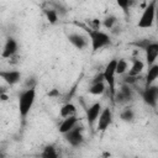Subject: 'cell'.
<instances>
[{
  "mask_svg": "<svg viewBox=\"0 0 158 158\" xmlns=\"http://www.w3.org/2000/svg\"><path fill=\"white\" fill-rule=\"evenodd\" d=\"M36 100V88H26L19 95V114L22 121L30 114Z\"/></svg>",
  "mask_w": 158,
  "mask_h": 158,
  "instance_id": "obj_1",
  "label": "cell"
},
{
  "mask_svg": "<svg viewBox=\"0 0 158 158\" xmlns=\"http://www.w3.org/2000/svg\"><path fill=\"white\" fill-rule=\"evenodd\" d=\"M89 38H90V43H91V49L94 52L106 47L107 44H110L111 40L110 36L102 31H100L99 28H85Z\"/></svg>",
  "mask_w": 158,
  "mask_h": 158,
  "instance_id": "obj_2",
  "label": "cell"
},
{
  "mask_svg": "<svg viewBox=\"0 0 158 158\" xmlns=\"http://www.w3.org/2000/svg\"><path fill=\"white\" fill-rule=\"evenodd\" d=\"M156 12H157V1L152 0L143 10L138 22H137V27L139 28H149L153 26L154 22V17H156Z\"/></svg>",
  "mask_w": 158,
  "mask_h": 158,
  "instance_id": "obj_3",
  "label": "cell"
},
{
  "mask_svg": "<svg viewBox=\"0 0 158 158\" xmlns=\"http://www.w3.org/2000/svg\"><path fill=\"white\" fill-rule=\"evenodd\" d=\"M116 64H117V59H111L105 69H104V80L105 83L107 84L109 86V91H110V96L111 99L114 100L115 98V94H116V89H115V84H116V80H115V75H116Z\"/></svg>",
  "mask_w": 158,
  "mask_h": 158,
  "instance_id": "obj_4",
  "label": "cell"
},
{
  "mask_svg": "<svg viewBox=\"0 0 158 158\" xmlns=\"http://www.w3.org/2000/svg\"><path fill=\"white\" fill-rule=\"evenodd\" d=\"M141 98L143 99V101L149 105L151 107H157V102H158V85H149L146 86L143 90L139 91Z\"/></svg>",
  "mask_w": 158,
  "mask_h": 158,
  "instance_id": "obj_5",
  "label": "cell"
},
{
  "mask_svg": "<svg viewBox=\"0 0 158 158\" xmlns=\"http://www.w3.org/2000/svg\"><path fill=\"white\" fill-rule=\"evenodd\" d=\"M64 137L67 142L73 147H79L84 142V137L81 135V127H79L78 125L73 127L70 131H68L67 133H64Z\"/></svg>",
  "mask_w": 158,
  "mask_h": 158,
  "instance_id": "obj_6",
  "label": "cell"
},
{
  "mask_svg": "<svg viewBox=\"0 0 158 158\" xmlns=\"http://www.w3.org/2000/svg\"><path fill=\"white\" fill-rule=\"evenodd\" d=\"M101 104L100 102H95L93 105H90L88 109H86V121H88V125L90 128L94 127V123L98 121L100 114H101Z\"/></svg>",
  "mask_w": 158,
  "mask_h": 158,
  "instance_id": "obj_7",
  "label": "cell"
},
{
  "mask_svg": "<svg viewBox=\"0 0 158 158\" xmlns=\"http://www.w3.org/2000/svg\"><path fill=\"white\" fill-rule=\"evenodd\" d=\"M112 122V112L109 107H105L101 110V114L98 118V131L104 132Z\"/></svg>",
  "mask_w": 158,
  "mask_h": 158,
  "instance_id": "obj_8",
  "label": "cell"
},
{
  "mask_svg": "<svg viewBox=\"0 0 158 158\" xmlns=\"http://www.w3.org/2000/svg\"><path fill=\"white\" fill-rule=\"evenodd\" d=\"M131 99H132V89H131V85L123 83L121 85V89L118 91H116L115 98H114V101L120 102V104H123V102L130 101Z\"/></svg>",
  "mask_w": 158,
  "mask_h": 158,
  "instance_id": "obj_9",
  "label": "cell"
},
{
  "mask_svg": "<svg viewBox=\"0 0 158 158\" xmlns=\"http://www.w3.org/2000/svg\"><path fill=\"white\" fill-rule=\"evenodd\" d=\"M69 42L77 48V49H84L89 44V36L81 35V33H70L68 36Z\"/></svg>",
  "mask_w": 158,
  "mask_h": 158,
  "instance_id": "obj_10",
  "label": "cell"
},
{
  "mask_svg": "<svg viewBox=\"0 0 158 158\" xmlns=\"http://www.w3.org/2000/svg\"><path fill=\"white\" fill-rule=\"evenodd\" d=\"M144 53H146V62L149 65H152L156 59L158 58V42H151L146 48H144Z\"/></svg>",
  "mask_w": 158,
  "mask_h": 158,
  "instance_id": "obj_11",
  "label": "cell"
},
{
  "mask_svg": "<svg viewBox=\"0 0 158 158\" xmlns=\"http://www.w3.org/2000/svg\"><path fill=\"white\" fill-rule=\"evenodd\" d=\"M17 49H19V44H17L16 40H14L12 37H9L4 44L1 56H2V58H10L14 54H16Z\"/></svg>",
  "mask_w": 158,
  "mask_h": 158,
  "instance_id": "obj_12",
  "label": "cell"
},
{
  "mask_svg": "<svg viewBox=\"0 0 158 158\" xmlns=\"http://www.w3.org/2000/svg\"><path fill=\"white\" fill-rule=\"evenodd\" d=\"M0 77L9 85H15L21 80V73L19 70H1Z\"/></svg>",
  "mask_w": 158,
  "mask_h": 158,
  "instance_id": "obj_13",
  "label": "cell"
},
{
  "mask_svg": "<svg viewBox=\"0 0 158 158\" xmlns=\"http://www.w3.org/2000/svg\"><path fill=\"white\" fill-rule=\"evenodd\" d=\"M77 125H78V117H77V115H73V116H69V117H64V120L58 126V131L62 135H64L68 131H70L73 127H75Z\"/></svg>",
  "mask_w": 158,
  "mask_h": 158,
  "instance_id": "obj_14",
  "label": "cell"
},
{
  "mask_svg": "<svg viewBox=\"0 0 158 158\" xmlns=\"http://www.w3.org/2000/svg\"><path fill=\"white\" fill-rule=\"evenodd\" d=\"M158 79V64L153 63L152 65H149L148 68V72L146 74V86H149L153 84V81Z\"/></svg>",
  "mask_w": 158,
  "mask_h": 158,
  "instance_id": "obj_15",
  "label": "cell"
},
{
  "mask_svg": "<svg viewBox=\"0 0 158 158\" xmlns=\"http://www.w3.org/2000/svg\"><path fill=\"white\" fill-rule=\"evenodd\" d=\"M60 116L64 118V117H69V116H73V115H77V107L75 105H73L72 102H67L64 104L62 107H60V111H59Z\"/></svg>",
  "mask_w": 158,
  "mask_h": 158,
  "instance_id": "obj_16",
  "label": "cell"
},
{
  "mask_svg": "<svg viewBox=\"0 0 158 158\" xmlns=\"http://www.w3.org/2000/svg\"><path fill=\"white\" fill-rule=\"evenodd\" d=\"M144 68V63L141 60V59H133L132 60V67L130 68L128 70V75H133V77H137Z\"/></svg>",
  "mask_w": 158,
  "mask_h": 158,
  "instance_id": "obj_17",
  "label": "cell"
},
{
  "mask_svg": "<svg viewBox=\"0 0 158 158\" xmlns=\"http://www.w3.org/2000/svg\"><path fill=\"white\" fill-rule=\"evenodd\" d=\"M105 81H98V83H91L89 88V93L93 95H101L105 91Z\"/></svg>",
  "mask_w": 158,
  "mask_h": 158,
  "instance_id": "obj_18",
  "label": "cell"
},
{
  "mask_svg": "<svg viewBox=\"0 0 158 158\" xmlns=\"http://www.w3.org/2000/svg\"><path fill=\"white\" fill-rule=\"evenodd\" d=\"M43 14L46 15L49 23L54 25L58 22V12L56 11V9H43Z\"/></svg>",
  "mask_w": 158,
  "mask_h": 158,
  "instance_id": "obj_19",
  "label": "cell"
},
{
  "mask_svg": "<svg viewBox=\"0 0 158 158\" xmlns=\"http://www.w3.org/2000/svg\"><path fill=\"white\" fill-rule=\"evenodd\" d=\"M41 156L44 157V158H56V157H58V153H57L54 146L49 144V146L44 147V149H43V152H42Z\"/></svg>",
  "mask_w": 158,
  "mask_h": 158,
  "instance_id": "obj_20",
  "label": "cell"
},
{
  "mask_svg": "<svg viewBox=\"0 0 158 158\" xmlns=\"http://www.w3.org/2000/svg\"><path fill=\"white\" fill-rule=\"evenodd\" d=\"M120 118L125 122H131L135 118V112L132 109H125L121 114H120Z\"/></svg>",
  "mask_w": 158,
  "mask_h": 158,
  "instance_id": "obj_21",
  "label": "cell"
},
{
  "mask_svg": "<svg viewBox=\"0 0 158 158\" xmlns=\"http://www.w3.org/2000/svg\"><path fill=\"white\" fill-rule=\"evenodd\" d=\"M116 23H117V19H116L114 15H109L107 17H105V20H104V22H102L104 27L107 28V30H112Z\"/></svg>",
  "mask_w": 158,
  "mask_h": 158,
  "instance_id": "obj_22",
  "label": "cell"
},
{
  "mask_svg": "<svg viewBox=\"0 0 158 158\" xmlns=\"http://www.w3.org/2000/svg\"><path fill=\"white\" fill-rule=\"evenodd\" d=\"M127 70V62L125 59H117V64H116V74L122 75Z\"/></svg>",
  "mask_w": 158,
  "mask_h": 158,
  "instance_id": "obj_23",
  "label": "cell"
},
{
  "mask_svg": "<svg viewBox=\"0 0 158 158\" xmlns=\"http://www.w3.org/2000/svg\"><path fill=\"white\" fill-rule=\"evenodd\" d=\"M116 2H117V5L122 9V11L127 15V14H128V7H130L131 0H116Z\"/></svg>",
  "mask_w": 158,
  "mask_h": 158,
  "instance_id": "obj_24",
  "label": "cell"
},
{
  "mask_svg": "<svg viewBox=\"0 0 158 158\" xmlns=\"http://www.w3.org/2000/svg\"><path fill=\"white\" fill-rule=\"evenodd\" d=\"M152 41L151 40H148V38H144V40H141V41H137V42H133V46H136V47H138V48H141V49H144L149 43H151Z\"/></svg>",
  "mask_w": 158,
  "mask_h": 158,
  "instance_id": "obj_25",
  "label": "cell"
},
{
  "mask_svg": "<svg viewBox=\"0 0 158 158\" xmlns=\"http://www.w3.org/2000/svg\"><path fill=\"white\" fill-rule=\"evenodd\" d=\"M48 96H49V98H54V96H59V91H58L57 89H53V90H51V91L48 93Z\"/></svg>",
  "mask_w": 158,
  "mask_h": 158,
  "instance_id": "obj_26",
  "label": "cell"
},
{
  "mask_svg": "<svg viewBox=\"0 0 158 158\" xmlns=\"http://www.w3.org/2000/svg\"><path fill=\"white\" fill-rule=\"evenodd\" d=\"M1 100H2V101H5V100H7V96H6V95H5L4 93L1 94Z\"/></svg>",
  "mask_w": 158,
  "mask_h": 158,
  "instance_id": "obj_27",
  "label": "cell"
}]
</instances>
